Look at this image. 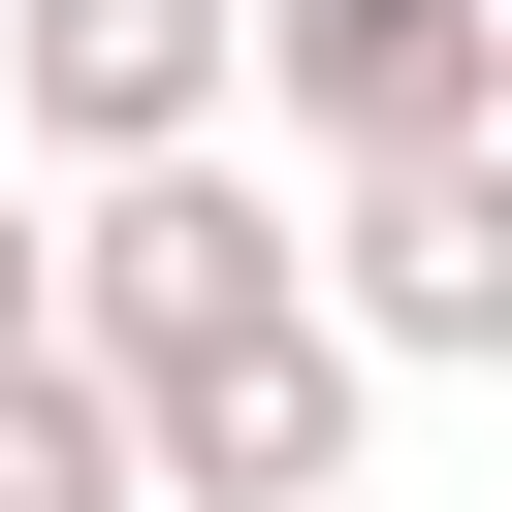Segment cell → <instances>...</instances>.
<instances>
[{
    "label": "cell",
    "instance_id": "cell-1",
    "mask_svg": "<svg viewBox=\"0 0 512 512\" xmlns=\"http://www.w3.org/2000/svg\"><path fill=\"white\" fill-rule=\"evenodd\" d=\"M288 320H320V224H288L256 160H128V192H64V352H96V384L288 352Z\"/></svg>",
    "mask_w": 512,
    "mask_h": 512
},
{
    "label": "cell",
    "instance_id": "cell-2",
    "mask_svg": "<svg viewBox=\"0 0 512 512\" xmlns=\"http://www.w3.org/2000/svg\"><path fill=\"white\" fill-rule=\"evenodd\" d=\"M256 128H288L320 192L480 160V128H512V0H256Z\"/></svg>",
    "mask_w": 512,
    "mask_h": 512
},
{
    "label": "cell",
    "instance_id": "cell-3",
    "mask_svg": "<svg viewBox=\"0 0 512 512\" xmlns=\"http://www.w3.org/2000/svg\"><path fill=\"white\" fill-rule=\"evenodd\" d=\"M224 96H256V0H0V128H32L64 192L224 160Z\"/></svg>",
    "mask_w": 512,
    "mask_h": 512
},
{
    "label": "cell",
    "instance_id": "cell-4",
    "mask_svg": "<svg viewBox=\"0 0 512 512\" xmlns=\"http://www.w3.org/2000/svg\"><path fill=\"white\" fill-rule=\"evenodd\" d=\"M320 320H352L384 384H512V128H480V160L320 192Z\"/></svg>",
    "mask_w": 512,
    "mask_h": 512
},
{
    "label": "cell",
    "instance_id": "cell-5",
    "mask_svg": "<svg viewBox=\"0 0 512 512\" xmlns=\"http://www.w3.org/2000/svg\"><path fill=\"white\" fill-rule=\"evenodd\" d=\"M128 416H160V512H352L384 352H352V320H288V352H192V384H128Z\"/></svg>",
    "mask_w": 512,
    "mask_h": 512
},
{
    "label": "cell",
    "instance_id": "cell-6",
    "mask_svg": "<svg viewBox=\"0 0 512 512\" xmlns=\"http://www.w3.org/2000/svg\"><path fill=\"white\" fill-rule=\"evenodd\" d=\"M0 512H160V416L96 352H0Z\"/></svg>",
    "mask_w": 512,
    "mask_h": 512
},
{
    "label": "cell",
    "instance_id": "cell-7",
    "mask_svg": "<svg viewBox=\"0 0 512 512\" xmlns=\"http://www.w3.org/2000/svg\"><path fill=\"white\" fill-rule=\"evenodd\" d=\"M0 352H64V224H32V192H0Z\"/></svg>",
    "mask_w": 512,
    "mask_h": 512
}]
</instances>
